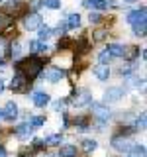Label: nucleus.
Listing matches in <instances>:
<instances>
[{"label":"nucleus","mask_w":147,"mask_h":157,"mask_svg":"<svg viewBox=\"0 0 147 157\" xmlns=\"http://www.w3.org/2000/svg\"><path fill=\"white\" fill-rule=\"evenodd\" d=\"M18 71H22L24 75H26V78L29 81V78H36L39 73L43 71V61L39 57H28V59H24V61H20L18 65H16Z\"/></svg>","instance_id":"f257e3e1"},{"label":"nucleus","mask_w":147,"mask_h":157,"mask_svg":"<svg viewBox=\"0 0 147 157\" xmlns=\"http://www.w3.org/2000/svg\"><path fill=\"white\" fill-rule=\"evenodd\" d=\"M28 78L26 75H24L22 71H18L16 69V75H14L12 78V90H16V92H26V88H28Z\"/></svg>","instance_id":"f03ea898"},{"label":"nucleus","mask_w":147,"mask_h":157,"mask_svg":"<svg viewBox=\"0 0 147 157\" xmlns=\"http://www.w3.org/2000/svg\"><path fill=\"white\" fill-rule=\"evenodd\" d=\"M85 8H96V10H104L108 6H116V0H85L82 2Z\"/></svg>","instance_id":"7ed1b4c3"},{"label":"nucleus","mask_w":147,"mask_h":157,"mask_svg":"<svg viewBox=\"0 0 147 157\" xmlns=\"http://www.w3.org/2000/svg\"><path fill=\"white\" fill-rule=\"evenodd\" d=\"M41 26V16L37 12H32V14H26L24 18V28L26 29H37Z\"/></svg>","instance_id":"20e7f679"},{"label":"nucleus","mask_w":147,"mask_h":157,"mask_svg":"<svg viewBox=\"0 0 147 157\" xmlns=\"http://www.w3.org/2000/svg\"><path fill=\"white\" fill-rule=\"evenodd\" d=\"M92 114H94L100 122H106L108 118H110V108L100 104V102H94V104H92Z\"/></svg>","instance_id":"39448f33"},{"label":"nucleus","mask_w":147,"mask_h":157,"mask_svg":"<svg viewBox=\"0 0 147 157\" xmlns=\"http://www.w3.org/2000/svg\"><path fill=\"white\" fill-rule=\"evenodd\" d=\"M145 16H147V10H145V6H141L139 10H134V12L127 14V22H130L131 26H134V24H139V22H147Z\"/></svg>","instance_id":"423d86ee"},{"label":"nucleus","mask_w":147,"mask_h":157,"mask_svg":"<svg viewBox=\"0 0 147 157\" xmlns=\"http://www.w3.org/2000/svg\"><path fill=\"white\" fill-rule=\"evenodd\" d=\"M112 147H114L116 151H130V147H131V144L126 140V137H122V136H114L112 137Z\"/></svg>","instance_id":"0eeeda50"},{"label":"nucleus","mask_w":147,"mask_h":157,"mask_svg":"<svg viewBox=\"0 0 147 157\" xmlns=\"http://www.w3.org/2000/svg\"><path fill=\"white\" fill-rule=\"evenodd\" d=\"M122 96H124V90H122L120 86H112V88H108V90H106L104 102H118Z\"/></svg>","instance_id":"6e6552de"},{"label":"nucleus","mask_w":147,"mask_h":157,"mask_svg":"<svg viewBox=\"0 0 147 157\" xmlns=\"http://www.w3.org/2000/svg\"><path fill=\"white\" fill-rule=\"evenodd\" d=\"M16 116H18V106L14 104V102H8V104L4 106V110H2V118L8 120V122H12Z\"/></svg>","instance_id":"1a4fd4ad"},{"label":"nucleus","mask_w":147,"mask_h":157,"mask_svg":"<svg viewBox=\"0 0 147 157\" xmlns=\"http://www.w3.org/2000/svg\"><path fill=\"white\" fill-rule=\"evenodd\" d=\"M32 100H33V104H36L37 108H43V106H47V104H49V94H47V92L37 90V92H33Z\"/></svg>","instance_id":"9d476101"},{"label":"nucleus","mask_w":147,"mask_h":157,"mask_svg":"<svg viewBox=\"0 0 147 157\" xmlns=\"http://www.w3.org/2000/svg\"><path fill=\"white\" fill-rule=\"evenodd\" d=\"M88 102H90V92L88 90H78L75 94V98H73V104L75 106H85Z\"/></svg>","instance_id":"9b49d317"},{"label":"nucleus","mask_w":147,"mask_h":157,"mask_svg":"<svg viewBox=\"0 0 147 157\" xmlns=\"http://www.w3.org/2000/svg\"><path fill=\"white\" fill-rule=\"evenodd\" d=\"M94 75L98 81H108V77H110V67L108 65H98L94 69Z\"/></svg>","instance_id":"f8f14e48"},{"label":"nucleus","mask_w":147,"mask_h":157,"mask_svg":"<svg viewBox=\"0 0 147 157\" xmlns=\"http://www.w3.org/2000/svg\"><path fill=\"white\" fill-rule=\"evenodd\" d=\"M32 132H33V128L29 126V124H22V126H18V128H16V136H18V137H22V140L29 137V136H32Z\"/></svg>","instance_id":"ddd939ff"},{"label":"nucleus","mask_w":147,"mask_h":157,"mask_svg":"<svg viewBox=\"0 0 147 157\" xmlns=\"http://www.w3.org/2000/svg\"><path fill=\"white\" fill-rule=\"evenodd\" d=\"M137 55H139V47H135V45L124 47V57L127 59V61H134V59H137Z\"/></svg>","instance_id":"4468645a"},{"label":"nucleus","mask_w":147,"mask_h":157,"mask_svg":"<svg viewBox=\"0 0 147 157\" xmlns=\"http://www.w3.org/2000/svg\"><path fill=\"white\" fill-rule=\"evenodd\" d=\"M127 157H145V145H131Z\"/></svg>","instance_id":"2eb2a0df"},{"label":"nucleus","mask_w":147,"mask_h":157,"mask_svg":"<svg viewBox=\"0 0 147 157\" xmlns=\"http://www.w3.org/2000/svg\"><path fill=\"white\" fill-rule=\"evenodd\" d=\"M106 49H108V53H110L112 57H124V47L118 45V43H110Z\"/></svg>","instance_id":"dca6fc26"},{"label":"nucleus","mask_w":147,"mask_h":157,"mask_svg":"<svg viewBox=\"0 0 147 157\" xmlns=\"http://www.w3.org/2000/svg\"><path fill=\"white\" fill-rule=\"evenodd\" d=\"M63 77H65V73H63L61 69H51V71H47V78L51 82H59Z\"/></svg>","instance_id":"f3484780"},{"label":"nucleus","mask_w":147,"mask_h":157,"mask_svg":"<svg viewBox=\"0 0 147 157\" xmlns=\"http://www.w3.org/2000/svg\"><path fill=\"white\" fill-rule=\"evenodd\" d=\"M29 51L32 53H45L47 45L43 41H29Z\"/></svg>","instance_id":"a211bd4d"},{"label":"nucleus","mask_w":147,"mask_h":157,"mask_svg":"<svg viewBox=\"0 0 147 157\" xmlns=\"http://www.w3.org/2000/svg\"><path fill=\"white\" fill-rule=\"evenodd\" d=\"M65 24H67V28L75 29V28H78V26H81V16H78V14H71V16H67Z\"/></svg>","instance_id":"6ab92c4d"},{"label":"nucleus","mask_w":147,"mask_h":157,"mask_svg":"<svg viewBox=\"0 0 147 157\" xmlns=\"http://www.w3.org/2000/svg\"><path fill=\"white\" fill-rule=\"evenodd\" d=\"M59 157H77V147H75V145H65V147H61Z\"/></svg>","instance_id":"aec40b11"},{"label":"nucleus","mask_w":147,"mask_h":157,"mask_svg":"<svg viewBox=\"0 0 147 157\" xmlns=\"http://www.w3.org/2000/svg\"><path fill=\"white\" fill-rule=\"evenodd\" d=\"M134 33L139 37H143L147 33V22H139V24H134Z\"/></svg>","instance_id":"412c9836"},{"label":"nucleus","mask_w":147,"mask_h":157,"mask_svg":"<svg viewBox=\"0 0 147 157\" xmlns=\"http://www.w3.org/2000/svg\"><path fill=\"white\" fill-rule=\"evenodd\" d=\"M37 29H39V41H43V39H47V37L53 36V29L49 26H39Z\"/></svg>","instance_id":"4be33fe9"},{"label":"nucleus","mask_w":147,"mask_h":157,"mask_svg":"<svg viewBox=\"0 0 147 157\" xmlns=\"http://www.w3.org/2000/svg\"><path fill=\"white\" fill-rule=\"evenodd\" d=\"M96 147H98V144H96L94 140H85V141H82V151H86V153L94 151Z\"/></svg>","instance_id":"5701e85b"},{"label":"nucleus","mask_w":147,"mask_h":157,"mask_svg":"<svg viewBox=\"0 0 147 157\" xmlns=\"http://www.w3.org/2000/svg\"><path fill=\"white\" fill-rule=\"evenodd\" d=\"M43 144H45V145H57V144H61V134H53V136H47Z\"/></svg>","instance_id":"b1692460"},{"label":"nucleus","mask_w":147,"mask_h":157,"mask_svg":"<svg viewBox=\"0 0 147 157\" xmlns=\"http://www.w3.org/2000/svg\"><path fill=\"white\" fill-rule=\"evenodd\" d=\"M88 47H90L88 39H78V41H77V51H78V53H86Z\"/></svg>","instance_id":"393cba45"},{"label":"nucleus","mask_w":147,"mask_h":157,"mask_svg":"<svg viewBox=\"0 0 147 157\" xmlns=\"http://www.w3.org/2000/svg\"><path fill=\"white\" fill-rule=\"evenodd\" d=\"M110 59H112V55L108 53V49H104V51L98 55V61H100V65H108V63H110Z\"/></svg>","instance_id":"a878e982"},{"label":"nucleus","mask_w":147,"mask_h":157,"mask_svg":"<svg viewBox=\"0 0 147 157\" xmlns=\"http://www.w3.org/2000/svg\"><path fill=\"white\" fill-rule=\"evenodd\" d=\"M20 6H22L20 0H8V4L4 6V10H6V12H12V10H18Z\"/></svg>","instance_id":"bb28decb"},{"label":"nucleus","mask_w":147,"mask_h":157,"mask_svg":"<svg viewBox=\"0 0 147 157\" xmlns=\"http://www.w3.org/2000/svg\"><path fill=\"white\" fill-rule=\"evenodd\" d=\"M75 126H77V128H78V130H81V132L88 130V118H77Z\"/></svg>","instance_id":"cd10ccee"},{"label":"nucleus","mask_w":147,"mask_h":157,"mask_svg":"<svg viewBox=\"0 0 147 157\" xmlns=\"http://www.w3.org/2000/svg\"><path fill=\"white\" fill-rule=\"evenodd\" d=\"M43 6H47L51 10H57V8H61V0H43Z\"/></svg>","instance_id":"c85d7f7f"},{"label":"nucleus","mask_w":147,"mask_h":157,"mask_svg":"<svg viewBox=\"0 0 147 157\" xmlns=\"http://www.w3.org/2000/svg\"><path fill=\"white\" fill-rule=\"evenodd\" d=\"M43 124H45V118H41V116L32 118V122H29V126H32V128H39V126H43Z\"/></svg>","instance_id":"c756f323"},{"label":"nucleus","mask_w":147,"mask_h":157,"mask_svg":"<svg viewBox=\"0 0 147 157\" xmlns=\"http://www.w3.org/2000/svg\"><path fill=\"white\" fill-rule=\"evenodd\" d=\"M88 20H90V24H98V22L102 20V14H98V12H90Z\"/></svg>","instance_id":"7c9ffc66"},{"label":"nucleus","mask_w":147,"mask_h":157,"mask_svg":"<svg viewBox=\"0 0 147 157\" xmlns=\"http://www.w3.org/2000/svg\"><path fill=\"white\" fill-rule=\"evenodd\" d=\"M41 6H43V0H32V2H29V8H32L33 12H37Z\"/></svg>","instance_id":"2f4dec72"},{"label":"nucleus","mask_w":147,"mask_h":157,"mask_svg":"<svg viewBox=\"0 0 147 157\" xmlns=\"http://www.w3.org/2000/svg\"><path fill=\"white\" fill-rule=\"evenodd\" d=\"M10 55H12V57L20 55V43H12V45H10Z\"/></svg>","instance_id":"473e14b6"},{"label":"nucleus","mask_w":147,"mask_h":157,"mask_svg":"<svg viewBox=\"0 0 147 157\" xmlns=\"http://www.w3.org/2000/svg\"><path fill=\"white\" fill-rule=\"evenodd\" d=\"M106 29H98V32H94V39H96V41H102V39H104L106 37Z\"/></svg>","instance_id":"72a5a7b5"},{"label":"nucleus","mask_w":147,"mask_h":157,"mask_svg":"<svg viewBox=\"0 0 147 157\" xmlns=\"http://www.w3.org/2000/svg\"><path fill=\"white\" fill-rule=\"evenodd\" d=\"M135 130H145V114H141V118L137 120V124H135Z\"/></svg>","instance_id":"f704fd0d"},{"label":"nucleus","mask_w":147,"mask_h":157,"mask_svg":"<svg viewBox=\"0 0 147 157\" xmlns=\"http://www.w3.org/2000/svg\"><path fill=\"white\" fill-rule=\"evenodd\" d=\"M69 45H71V41H69V39H67V37H63V39H61V41H59V49H67Z\"/></svg>","instance_id":"c9c22d12"},{"label":"nucleus","mask_w":147,"mask_h":157,"mask_svg":"<svg viewBox=\"0 0 147 157\" xmlns=\"http://www.w3.org/2000/svg\"><path fill=\"white\" fill-rule=\"evenodd\" d=\"M43 145H45V144H43V140H33V147H36V149H41Z\"/></svg>","instance_id":"e433bc0d"},{"label":"nucleus","mask_w":147,"mask_h":157,"mask_svg":"<svg viewBox=\"0 0 147 157\" xmlns=\"http://www.w3.org/2000/svg\"><path fill=\"white\" fill-rule=\"evenodd\" d=\"M130 71H131V67H130V65H126V67H122V69H120V73H122V75H127Z\"/></svg>","instance_id":"4c0bfd02"},{"label":"nucleus","mask_w":147,"mask_h":157,"mask_svg":"<svg viewBox=\"0 0 147 157\" xmlns=\"http://www.w3.org/2000/svg\"><path fill=\"white\" fill-rule=\"evenodd\" d=\"M2 90H4V81L0 78V92H2Z\"/></svg>","instance_id":"58836bf2"},{"label":"nucleus","mask_w":147,"mask_h":157,"mask_svg":"<svg viewBox=\"0 0 147 157\" xmlns=\"http://www.w3.org/2000/svg\"><path fill=\"white\" fill-rule=\"evenodd\" d=\"M0 157H6V153H4V147H0Z\"/></svg>","instance_id":"ea45409f"},{"label":"nucleus","mask_w":147,"mask_h":157,"mask_svg":"<svg viewBox=\"0 0 147 157\" xmlns=\"http://www.w3.org/2000/svg\"><path fill=\"white\" fill-rule=\"evenodd\" d=\"M20 157H32V153H22Z\"/></svg>","instance_id":"a19ab883"},{"label":"nucleus","mask_w":147,"mask_h":157,"mask_svg":"<svg viewBox=\"0 0 147 157\" xmlns=\"http://www.w3.org/2000/svg\"><path fill=\"white\" fill-rule=\"evenodd\" d=\"M2 65H4V61H2V59H0V67H2Z\"/></svg>","instance_id":"79ce46f5"},{"label":"nucleus","mask_w":147,"mask_h":157,"mask_svg":"<svg viewBox=\"0 0 147 157\" xmlns=\"http://www.w3.org/2000/svg\"><path fill=\"white\" fill-rule=\"evenodd\" d=\"M0 120H2V110H0Z\"/></svg>","instance_id":"37998d69"},{"label":"nucleus","mask_w":147,"mask_h":157,"mask_svg":"<svg viewBox=\"0 0 147 157\" xmlns=\"http://www.w3.org/2000/svg\"><path fill=\"white\" fill-rule=\"evenodd\" d=\"M126 2H134V0H126Z\"/></svg>","instance_id":"c03bdc74"},{"label":"nucleus","mask_w":147,"mask_h":157,"mask_svg":"<svg viewBox=\"0 0 147 157\" xmlns=\"http://www.w3.org/2000/svg\"><path fill=\"white\" fill-rule=\"evenodd\" d=\"M0 2H2V0H0Z\"/></svg>","instance_id":"a18cd8bd"}]
</instances>
